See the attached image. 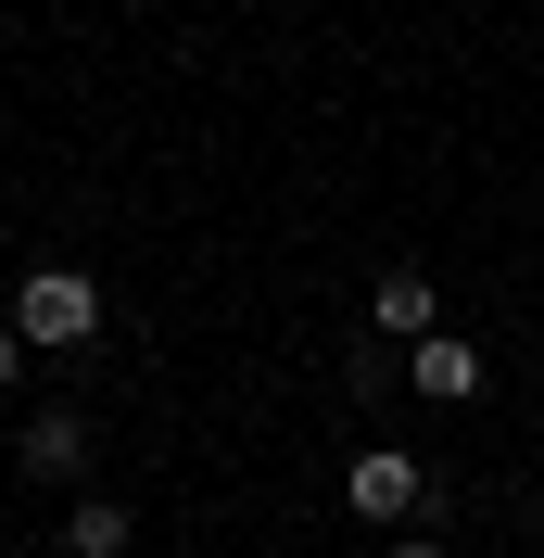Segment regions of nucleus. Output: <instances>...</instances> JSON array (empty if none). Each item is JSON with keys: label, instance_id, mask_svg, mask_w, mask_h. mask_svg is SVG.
<instances>
[{"label": "nucleus", "instance_id": "obj_1", "mask_svg": "<svg viewBox=\"0 0 544 558\" xmlns=\"http://www.w3.org/2000/svg\"><path fill=\"white\" fill-rule=\"evenodd\" d=\"M13 330H26V343H89V330H102V292H89L76 267H26V292H13Z\"/></svg>", "mask_w": 544, "mask_h": 558}, {"label": "nucleus", "instance_id": "obj_2", "mask_svg": "<svg viewBox=\"0 0 544 558\" xmlns=\"http://www.w3.org/2000/svg\"><path fill=\"white\" fill-rule=\"evenodd\" d=\"M342 508H355V521H406V508H418V457H406V445L342 457Z\"/></svg>", "mask_w": 544, "mask_h": 558}, {"label": "nucleus", "instance_id": "obj_3", "mask_svg": "<svg viewBox=\"0 0 544 558\" xmlns=\"http://www.w3.org/2000/svg\"><path fill=\"white\" fill-rule=\"evenodd\" d=\"M13 470H26V483H76V470H89V418H76V407H38L26 432H13Z\"/></svg>", "mask_w": 544, "mask_h": 558}, {"label": "nucleus", "instance_id": "obj_4", "mask_svg": "<svg viewBox=\"0 0 544 558\" xmlns=\"http://www.w3.org/2000/svg\"><path fill=\"white\" fill-rule=\"evenodd\" d=\"M368 317L393 330V343H431V330H443V292H431V267H380V279H368Z\"/></svg>", "mask_w": 544, "mask_h": 558}, {"label": "nucleus", "instance_id": "obj_5", "mask_svg": "<svg viewBox=\"0 0 544 558\" xmlns=\"http://www.w3.org/2000/svg\"><path fill=\"white\" fill-rule=\"evenodd\" d=\"M406 381L431 393V407H469V393H481V343H456V330H431V343H406Z\"/></svg>", "mask_w": 544, "mask_h": 558}, {"label": "nucleus", "instance_id": "obj_6", "mask_svg": "<svg viewBox=\"0 0 544 558\" xmlns=\"http://www.w3.org/2000/svg\"><path fill=\"white\" fill-rule=\"evenodd\" d=\"M127 495H76V508H64V558H127Z\"/></svg>", "mask_w": 544, "mask_h": 558}, {"label": "nucleus", "instance_id": "obj_7", "mask_svg": "<svg viewBox=\"0 0 544 558\" xmlns=\"http://www.w3.org/2000/svg\"><path fill=\"white\" fill-rule=\"evenodd\" d=\"M26 381V330H13V317H0V393Z\"/></svg>", "mask_w": 544, "mask_h": 558}, {"label": "nucleus", "instance_id": "obj_8", "mask_svg": "<svg viewBox=\"0 0 544 558\" xmlns=\"http://www.w3.org/2000/svg\"><path fill=\"white\" fill-rule=\"evenodd\" d=\"M380 558H443V546H380Z\"/></svg>", "mask_w": 544, "mask_h": 558}]
</instances>
